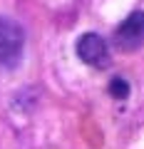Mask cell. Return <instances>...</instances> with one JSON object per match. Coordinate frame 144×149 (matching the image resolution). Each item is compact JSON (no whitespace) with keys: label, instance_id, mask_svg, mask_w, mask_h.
Returning a JSON list of instances; mask_svg holds the SVG:
<instances>
[{"label":"cell","instance_id":"277c9868","mask_svg":"<svg viewBox=\"0 0 144 149\" xmlns=\"http://www.w3.org/2000/svg\"><path fill=\"white\" fill-rule=\"evenodd\" d=\"M109 95L114 100H127L129 97V82L124 77H112V82H109Z\"/></svg>","mask_w":144,"mask_h":149},{"label":"cell","instance_id":"7a4b0ae2","mask_svg":"<svg viewBox=\"0 0 144 149\" xmlns=\"http://www.w3.org/2000/svg\"><path fill=\"white\" fill-rule=\"evenodd\" d=\"M114 45L122 52H134L144 45V13L134 10L122 20V25L114 30Z\"/></svg>","mask_w":144,"mask_h":149},{"label":"cell","instance_id":"3957f363","mask_svg":"<svg viewBox=\"0 0 144 149\" xmlns=\"http://www.w3.org/2000/svg\"><path fill=\"white\" fill-rule=\"evenodd\" d=\"M75 52L85 65H92V67H104L107 60H109V50H107L104 37L97 35V32H85V35L77 37Z\"/></svg>","mask_w":144,"mask_h":149},{"label":"cell","instance_id":"6da1fadb","mask_svg":"<svg viewBox=\"0 0 144 149\" xmlns=\"http://www.w3.org/2000/svg\"><path fill=\"white\" fill-rule=\"evenodd\" d=\"M25 47V32L13 17L0 15V65L3 67H17L22 60Z\"/></svg>","mask_w":144,"mask_h":149}]
</instances>
